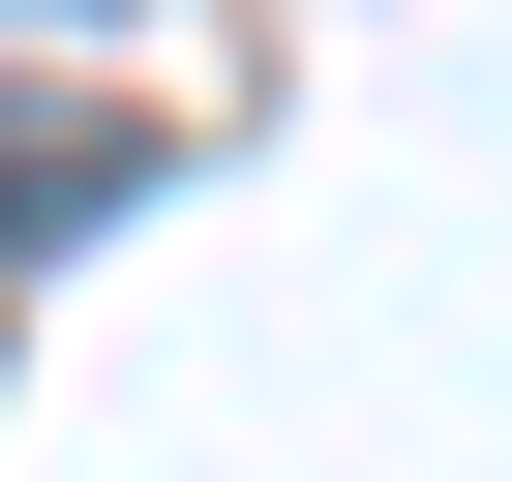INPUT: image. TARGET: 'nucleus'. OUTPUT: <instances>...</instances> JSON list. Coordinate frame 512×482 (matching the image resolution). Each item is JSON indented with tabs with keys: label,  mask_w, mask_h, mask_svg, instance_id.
I'll return each mask as SVG.
<instances>
[{
	"label": "nucleus",
	"mask_w": 512,
	"mask_h": 482,
	"mask_svg": "<svg viewBox=\"0 0 512 482\" xmlns=\"http://www.w3.org/2000/svg\"><path fill=\"white\" fill-rule=\"evenodd\" d=\"M121 181H151V151H121V121H91V91H0V241H91V211H121Z\"/></svg>",
	"instance_id": "f257e3e1"
}]
</instances>
